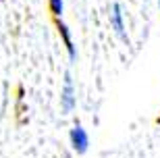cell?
Masks as SVG:
<instances>
[{
  "mask_svg": "<svg viewBox=\"0 0 160 158\" xmlns=\"http://www.w3.org/2000/svg\"><path fill=\"white\" fill-rule=\"evenodd\" d=\"M69 140H71V146H73V150H75L77 154L88 152L89 135H88V131H85L81 125H75V127L71 129V133H69Z\"/></svg>",
  "mask_w": 160,
  "mask_h": 158,
  "instance_id": "6da1fadb",
  "label": "cell"
},
{
  "mask_svg": "<svg viewBox=\"0 0 160 158\" xmlns=\"http://www.w3.org/2000/svg\"><path fill=\"white\" fill-rule=\"evenodd\" d=\"M60 104H62V110L71 112L77 104V98H75V88H73V79L71 75L67 73L65 75V88H62V94H60Z\"/></svg>",
  "mask_w": 160,
  "mask_h": 158,
  "instance_id": "7a4b0ae2",
  "label": "cell"
},
{
  "mask_svg": "<svg viewBox=\"0 0 160 158\" xmlns=\"http://www.w3.org/2000/svg\"><path fill=\"white\" fill-rule=\"evenodd\" d=\"M54 23H56V29H58L60 38H62V42H65V48L67 52H69V59L75 60L77 59V50H75V46H73V40H71V31H69V27H67L60 19H54Z\"/></svg>",
  "mask_w": 160,
  "mask_h": 158,
  "instance_id": "3957f363",
  "label": "cell"
},
{
  "mask_svg": "<svg viewBox=\"0 0 160 158\" xmlns=\"http://www.w3.org/2000/svg\"><path fill=\"white\" fill-rule=\"evenodd\" d=\"M110 23H112V29L117 31V35H119L123 42H127V35H125V23H123V13H121V4H112Z\"/></svg>",
  "mask_w": 160,
  "mask_h": 158,
  "instance_id": "277c9868",
  "label": "cell"
},
{
  "mask_svg": "<svg viewBox=\"0 0 160 158\" xmlns=\"http://www.w3.org/2000/svg\"><path fill=\"white\" fill-rule=\"evenodd\" d=\"M48 8H50L54 19H58L62 15V8H65V0H48Z\"/></svg>",
  "mask_w": 160,
  "mask_h": 158,
  "instance_id": "5b68a950",
  "label": "cell"
},
{
  "mask_svg": "<svg viewBox=\"0 0 160 158\" xmlns=\"http://www.w3.org/2000/svg\"><path fill=\"white\" fill-rule=\"evenodd\" d=\"M156 123H160V117H158V121H156Z\"/></svg>",
  "mask_w": 160,
  "mask_h": 158,
  "instance_id": "8992f818",
  "label": "cell"
},
{
  "mask_svg": "<svg viewBox=\"0 0 160 158\" xmlns=\"http://www.w3.org/2000/svg\"><path fill=\"white\" fill-rule=\"evenodd\" d=\"M158 6H160V0H158Z\"/></svg>",
  "mask_w": 160,
  "mask_h": 158,
  "instance_id": "52a82bcc",
  "label": "cell"
}]
</instances>
